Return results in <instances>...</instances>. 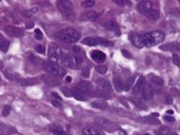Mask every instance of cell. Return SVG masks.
Returning <instances> with one entry per match:
<instances>
[{"instance_id": "6da1fadb", "label": "cell", "mask_w": 180, "mask_h": 135, "mask_svg": "<svg viewBox=\"0 0 180 135\" xmlns=\"http://www.w3.org/2000/svg\"><path fill=\"white\" fill-rule=\"evenodd\" d=\"M56 39L67 43H75L80 39V34L74 29H63L55 34Z\"/></svg>"}, {"instance_id": "7a4b0ae2", "label": "cell", "mask_w": 180, "mask_h": 135, "mask_svg": "<svg viewBox=\"0 0 180 135\" xmlns=\"http://www.w3.org/2000/svg\"><path fill=\"white\" fill-rule=\"evenodd\" d=\"M57 8H58L60 13L67 19L75 20L76 15H75L73 3L71 1H69V0H59V1H57Z\"/></svg>"}, {"instance_id": "3957f363", "label": "cell", "mask_w": 180, "mask_h": 135, "mask_svg": "<svg viewBox=\"0 0 180 135\" xmlns=\"http://www.w3.org/2000/svg\"><path fill=\"white\" fill-rule=\"evenodd\" d=\"M164 34L160 31H153L143 35L144 47H154L164 40Z\"/></svg>"}, {"instance_id": "277c9868", "label": "cell", "mask_w": 180, "mask_h": 135, "mask_svg": "<svg viewBox=\"0 0 180 135\" xmlns=\"http://www.w3.org/2000/svg\"><path fill=\"white\" fill-rule=\"evenodd\" d=\"M43 68L46 72L51 73L52 75L56 76V77H63L67 74V70L65 69L58 65L57 63H51V61H45L43 63Z\"/></svg>"}, {"instance_id": "5b68a950", "label": "cell", "mask_w": 180, "mask_h": 135, "mask_svg": "<svg viewBox=\"0 0 180 135\" xmlns=\"http://www.w3.org/2000/svg\"><path fill=\"white\" fill-rule=\"evenodd\" d=\"M63 50L61 48H59L56 44H51L49 47V59L51 63H60L62 57V54H63Z\"/></svg>"}, {"instance_id": "8992f818", "label": "cell", "mask_w": 180, "mask_h": 135, "mask_svg": "<svg viewBox=\"0 0 180 135\" xmlns=\"http://www.w3.org/2000/svg\"><path fill=\"white\" fill-rule=\"evenodd\" d=\"M95 124L106 131H113L114 130L113 128H116L115 126H114L113 122H110L108 119L103 118V117H97V118L95 119Z\"/></svg>"}, {"instance_id": "52a82bcc", "label": "cell", "mask_w": 180, "mask_h": 135, "mask_svg": "<svg viewBox=\"0 0 180 135\" xmlns=\"http://www.w3.org/2000/svg\"><path fill=\"white\" fill-rule=\"evenodd\" d=\"M60 63H61L62 67L64 68H76L74 59H73V55L69 54L67 52H63V54H62Z\"/></svg>"}, {"instance_id": "ba28073f", "label": "cell", "mask_w": 180, "mask_h": 135, "mask_svg": "<svg viewBox=\"0 0 180 135\" xmlns=\"http://www.w3.org/2000/svg\"><path fill=\"white\" fill-rule=\"evenodd\" d=\"M78 88L85 94V95H91V94H94V89H93V85L89 81H79L78 83Z\"/></svg>"}, {"instance_id": "9c48e42d", "label": "cell", "mask_w": 180, "mask_h": 135, "mask_svg": "<svg viewBox=\"0 0 180 135\" xmlns=\"http://www.w3.org/2000/svg\"><path fill=\"white\" fill-rule=\"evenodd\" d=\"M130 40L132 43L134 44L136 48H143L144 47V41H143V35L140 34H131L130 35Z\"/></svg>"}, {"instance_id": "30bf717a", "label": "cell", "mask_w": 180, "mask_h": 135, "mask_svg": "<svg viewBox=\"0 0 180 135\" xmlns=\"http://www.w3.org/2000/svg\"><path fill=\"white\" fill-rule=\"evenodd\" d=\"M4 32L11 37H21V36H23V31H22V30H20L19 28H16V26H5Z\"/></svg>"}, {"instance_id": "8fae6325", "label": "cell", "mask_w": 180, "mask_h": 135, "mask_svg": "<svg viewBox=\"0 0 180 135\" xmlns=\"http://www.w3.org/2000/svg\"><path fill=\"white\" fill-rule=\"evenodd\" d=\"M97 19V13L94 11H85L80 15L81 21H94Z\"/></svg>"}, {"instance_id": "7c38bea8", "label": "cell", "mask_w": 180, "mask_h": 135, "mask_svg": "<svg viewBox=\"0 0 180 135\" xmlns=\"http://www.w3.org/2000/svg\"><path fill=\"white\" fill-rule=\"evenodd\" d=\"M96 83H97V87L100 90H102L103 92H110L111 91V83L108 82V80H106V79H103V78H99V79H97L96 80Z\"/></svg>"}, {"instance_id": "4fadbf2b", "label": "cell", "mask_w": 180, "mask_h": 135, "mask_svg": "<svg viewBox=\"0 0 180 135\" xmlns=\"http://www.w3.org/2000/svg\"><path fill=\"white\" fill-rule=\"evenodd\" d=\"M143 15L147 17V18L151 19V20H156V19L159 18V11L157 10V9H155V8H150L147 11H145L143 13Z\"/></svg>"}, {"instance_id": "5bb4252c", "label": "cell", "mask_w": 180, "mask_h": 135, "mask_svg": "<svg viewBox=\"0 0 180 135\" xmlns=\"http://www.w3.org/2000/svg\"><path fill=\"white\" fill-rule=\"evenodd\" d=\"M91 56H92L93 60H94L95 63H104V61H106V54H104V53H102V52H100V51H93L92 55H91Z\"/></svg>"}, {"instance_id": "9a60e30c", "label": "cell", "mask_w": 180, "mask_h": 135, "mask_svg": "<svg viewBox=\"0 0 180 135\" xmlns=\"http://www.w3.org/2000/svg\"><path fill=\"white\" fill-rule=\"evenodd\" d=\"M72 96L74 98H76L77 100H80V101H85L86 100V96H85V94L83 93L81 90H80L78 87H75V88L72 89Z\"/></svg>"}, {"instance_id": "2e32d148", "label": "cell", "mask_w": 180, "mask_h": 135, "mask_svg": "<svg viewBox=\"0 0 180 135\" xmlns=\"http://www.w3.org/2000/svg\"><path fill=\"white\" fill-rule=\"evenodd\" d=\"M106 28L108 30V31H112L114 33L117 34V36H120V28H119L118 23H116L115 21H108L106 23Z\"/></svg>"}, {"instance_id": "e0dca14e", "label": "cell", "mask_w": 180, "mask_h": 135, "mask_svg": "<svg viewBox=\"0 0 180 135\" xmlns=\"http://www.w3.org/2000/svg\"><path fill=\"white\" fill-rule=\"evenodd\" d=\"M144 86H145V79H144V77H139L138 80H137V82L135 83V86L133 87V92H134L135 94L137 93H140V92L142 91V89L144 88Z\"/></svg>"}, {"instance_id": "ac0fdd59", "label": "cell", "mask_w": 180, "mask_h": 135, "mask_svg": "<svg viewBox=\"0 0 180 135\" xmlns=\"http://www.w3.org/2000/svg\"><path fill=\"white\" fill-rule=\"evenodd\" d=\"M82 134L83 135H106L101 130L96 129V128H93V127L84 128L82 130Z\"/></svg>"}, {"instance_id": "d6986e66", "label": "cell", "mask_w": 180, "mask_h": 135, "mask_svg": "<svg viewBox=\"0 0 180 135\" xmlns=\"http://www.w3.org/2000/svg\"><path fill=\"white\" fill-rule=\"evenodd\" d=\"M153 94H154V92H153L151 87L144 86V88L142 89V91H141V96L144 100H150V99L153 97Z\"/></svg>"}, {"instance_id": "ffe728a7", "label": "cell", "mask_w": 180, "mask_h": 135, "mask_svg": "<svg viewBox=\"0 0 180 135\" xmlns=\"http://www.w3.org/2000/svg\"><path fill=\"white\" fill-rule=\"evenodd\" d=\"M150 8H152V3L150 2V1H141V2L138 3V5H137V10L142 14H143L145 11L149 10Z\"/></svg>"}, {"instance_id": "44dd1931", "label": "cell", "mask_w": 180, "mask_h": 135, "mask_svg": "<svg viewBox=\"0 0 180 135\" xmlns=\"http://www.w3.org/2000/svg\"><path fill=\"white\" fill-rule=\"evenodd\" d=\"M82 43L89 47H93V45H97L98 44V37H86L82 40Z\"/></svg>"}, {"instance_id": "7402d4cb", "label": "cell", "mask_w": 180, "mask_h": 135, "mask_svg": "<svg viewBox=\"0 0 180 135\" xmlns=\"http://www.w3.org/2000/svg\"><path fill=\"white\" fill-rule=\"evenodd\" d=\"M92 107L99 110H106L108 108V102H106L104 100H96L92 102Z\"/></svg>"}, {"instance_id": "603a6c76", "label": "cell", "mask_w": 180, "mask_h": 135, "mask_svg": "<svg viewBox=\"0 0 180 135\" xmlns=\"http://www.w3.org/2000/svg\"><path fill=\"white\" fill-rule=\"evenodd\" d=\"M9 47H10V42L0 34V49H1V51L2 52H6L9 50Z\"/></svg>"}, {"instance_id": "cb8c5ba5", "label": "cell", "mask_w": 180, "mask_h": 135, "mask_svg": "<svg viewBox=\"0 0 180 135\" xmlns=\"http://www.w3.org/2000/svg\"><path fill=\"white\" fill-rule=\"evenodd\" d=\"M51 132L54 135H71L69 133H67V131L63 130V129L60 127H52Z\"/></svg>"}, {"instance_id": "d4e9b609", "label": "cell", "mask_w": 180, "mask_h": 135, "mask_svg": "<svg viewBox=\"0 0 180 135\" xmlns=\"http://www.w3.org/2000/svg\"><path fill=\"white\" fill-rule=\"evenodd\" d=\"M114 86H115V89L117 90L118 92H121L123 91V82H122V80H121L120 78L116 77L114 78Z\"/></svg>"}, {"instance_id": "484cf974", "label": "cell", "mask_w": 180, "mask_h": 135, "mask_svg": "<svg viewBox=\"0 0 180 135\" xmlns=\"http://www.w3.org/2000/svg\"><path fill=\"white\" fill-rule=\"evenodd\" d=\"M134 81H135V77H134V76L130 77L129 79L126 80V82L124 83V86H123V90H124V91H129V90H131V88H133V87H134Z\"/></svg>"}, {"instance_id": "4316f807", "label": "cell", "mask_w": 180, "mask_h": 135, "mask_svg": "<svg viewBox=\"0 0 180 135\" xmlns=\"http://www.w3.org/2000/svg\"><path fill=\"white\" fill-rule=\"evenodd\" d=\"M162 50H172V51H177L180 52V43H171L169 45H163L161 47Z\"/></svg>"}, {"instance_id": "83f0119b", "label": "cell", "mask_w": 180, "mask_h": 135, "mask_svg": "<svg viewBox=\"0 0 180 135\" xmlns=\"http://www.w3.org/2000/svg\"><path fill=\"white\" fill-rule=\"evenodd\" d=\"M73 59H74V63L76 65V67H78V65L83 63V56L81 55V53L80 54H75L74 53L73 54Z\"/></svg>"}, {"instance_id": "f1b7e54d", "label": "cell", "mask_w": 180, "mask_h": 135, "mask_svg": "<svg viewBox=\"0 0 180 135\" xmlns=\"http://www.w3.org/2000/svg\"><path fill=\"white\" fill-rule=\"evenodd\" d=\"M98 44H100V45H103V47H113L114 43L108 39H104V38H100V37H98Z\"/></svg>"}, {"instance_id": "f546056e", "label": "cell", "mask_w": 180, "mask_h": 135, "mask_svg": "<svg viewBox=\"0 0 180 135\" xmlns=\"http://www.w3.org/2000/svg\"><path fill=\"white\" fill-rule=\"evenodd\" d=\"M156 135H171L170 128H167V127L160 128V129H158L156 131Z\"/></svg>"}, {"instance_id": "4dcf8cb0", "label": "cell", "mask_w": 180, "mask_h": 135, "mask_svg": "<svg viewBox=\"0 0 180 135\" xmlns=\"http://www.w3.org/2000/svg\"><path fill=\"white\" fill-rule=\"evenodd\" d=\"M151 81H152L153 83H155L156 86H163V79H162L161 77H159V76H152L151 77Z\"/></svg>"}, {"instance_id": "1f68e13d", "label": "cell", "mask_w": 180, "mask_h": 135, "mask_svg": "<svg viewBox=\"0 0 180 135\" xmlns=\"http://www.w3.org/2000/svg\"><path fill=\"white\" fill-rule=\"evenodd\" d=\"M95 5V1L94 0H84L81 2V6L84 9H89V8H92Z\"/></svg>"}, {"instance_id": "d6a6232c", "label": "cell", "mask_w": 180, "mask_h": 135, "mask_svg": "<svg viewBox=\"0 0 180 135\" xmlns=\"http://www.w3.org/2000/svg\"><path fill=\"white\" fill-rule=\"evenodd\" d=\"M144 122H147V124H152V125H159V120L156 119V118H152V117H145Z\"/></svg>"}, {"instance_id": "836d02e7", "label": "cell", "mask_w": 180, "mask_h": 135, "mask_svg": "<svg viewBox=\"0 0 180 135\" xmlns=\"http://www.w3.org/2000/svg\"><path fill=\"white\" fill-rule=\"evenodd\" d=\"M95 69H96V72L100 73V74H106V71H108V68L104 67V65H97Z\"/></svg>"}, {"instance_id": "e575fe53", "label": "cell", "mask_w": 180, "mask_h": 135, "mask_svg": "<svg viewBox=\"0 0 180 135\" xmlns=\"http://www.w3.org/2000/svg\"><path fill=\"white\" fill-rule=\"evenodd\" d=\"M173 63L180 68V56L178 54H173Z\"/></svg>"}, {"instance_id": "d590c367", "label": "cell", "mask_w": 180, "mask_h": 135, "mask_svg": "<svg viewBox=\"0 0 180 135\" xmlns=\"http://www.w3.org/2000/svg\"><path fill=\"white\" fill-rule=\"evenodd\" d=\"M114 2L117 5H120V6H125V5L130 4V2L128 0H114Z\"/></svg>"}, {"instance_id": "8d00e7d4", "label": "cell", "mask_w": 180, "mask_h": 135, "mask_svg": "<svg viewBox=\"0 0 180 135\" xmlns=\"http://www.w3.org/2000/svg\"><path fill=\"white\" fill-rule=\"evenodd\" d=\"M81 76H82V77H89V76H90V68L85 67L84 69H82V71H81Z\"/></svg>"}, {"instance_id": "74e56055", "label": "cell", "mask_w": 180, "mask_h": 135, "mask_svg": "<svg viewBox=\"0 0 180 135\" xmlns=\"http://www.w3.org/2000/svg\"><path fill=\"white\" fill-rule=\"evenodd\" d=\"M42 37H43V34H42V32L40 31L39 29L35 30V38L38 39V40H41Z\"/></svg>"}, {"instance_id": "f35d334b", "label": "cell", "mask_w": 180, "mask_h": 135, "mask_svg": "<svg viewBox=\"0 0 180 135\" xmlns=\"http://www.w3.org/2000/svg\"><path fill=\"white\" fill-rule=\"evenodd\" d=\"M37 80H32V79H26V80H22L21 81V85L23 86H31L33 83H36Z\"/></svg>"}, {"instance_id": "ab89813d", "label": "cell", "mask_w": 180, "mask_h": 135, "mask_svg": "<svg viewBox=\"0 0 180 135\" xmlns=\"http://www.w3.org/2000/svg\"><path fill=\"white\" fill-rule=\"evenodd\" d=\"M61 92L64 93V95L67 97H72V91H69L67 88H61Z\"/></svg>"}, {"instance_id": "60d3db41", "label": "cell", "mask_w": 180, "mask_h": 135, "mask_svg": "<svg viewBox=\"0 0 180 135\" xmlns=\"http://www.w3.org/2000/svg\"><path fill=\"white\" fill-rule=\"evenodd\" d=\"M10 112H11V107L10 106H5L4 108H3L2 115H3V116H8V115L10 114Z\"/></svg>"}, {"instance_id": "b9f144b4", "label": "cell", "mask_w": 180, "mask_h": 135, "mask_svg": "<svg viewBox=\"0 0 180 135\" xmlns=\"http://www.w3.org/2000/svg\"><path fill=\"white\" fill-rule=\"evenodd\" d=\"M36 52H38V53H40V54H44L45 53V48L43 47V45H37L36 47Z\"/></svg>"}, {"instance_id": "7bdbcfd3", "label": "cell", "mask_w": 180, "mask_h": 135, "mask_svg": "<svg viewBox=\"0 0 180 135\" xmlns=\"http://www.w3.org/2000/svg\"><path fill=\"white\" fill-rule=\"evenodd\" d=\"M121 53H122V55H123L124 57L132 58V55H131V53H130L129 51H126V50H121Z\"/></svg>"}, {"instance_id": "ee69618b", "label": "cell", "mask_w": 180, "mask_h": 135, "mask_svg": "<svg viewBox=\"0 0 180 135\" xmlns=\"http://www.w3.org/2000/svg\"><path fill=\"white\" fill-rule=\"evenodd\" d=\"M134 102H135V104L138 107V108H140V109H147V107L144 106V104H140V101L137 100V99H134Z\"/></svg>"}, {"instance_id": "f6af8a7d", "label": "cell", "mask_w": 180, "mask_h": 135, "mask_svg": "<svg viewBox=\"0 0 180 135\" xmlns=\"http://www.w3.org/2000/svg\"><path fill=\"white\" fill-rule=\"evenodd\" d=\"M73 52H74L75 54H80V53H81V49H80L79 47H77V45H74V47H73Z\"/></svg>"}, {"instance_id": "bcb514c9", "label": "cell", "mask_w": 180, "mask_h": 135, "mask_svg": "<svg viewBox=\"0 0 180 135\" xmlns=\"http://www.w3.org/2000/svg\"><path fill=\"white\" fill-rule=\"evenodd\" d=\"M164 119H165V122H175V118H174V117H172V116H167V115L164 116Z\"/></svg>"}, {"instance_id": "7dc6e473", "label": "cell", "mask_w": 180, "mask_h": 135, "mask_svg": "<svg viewBox=\"0 0 180 135\" xmlns=\"http://www.w3.org/2000/svg\"><path fill=\"white\" fill-rule=\"evenodd\" d=\"M33 26H34L33 21H28V23H26V29H31V28H33Z\"/></svg>"}, {"instance_id": "c3c4849f", "label": "cell", "mask_w": 180, "mask_h": 135, "mask_svg": "<svg viewBox=\"0 0 180 135\" xmlns=\"http://www.w3.org/2000/svg\"><path fill=\"white\" fill-rule=\"evenodd\" d=\"M165 101H167V104H172V101H173V98L171 96H167V99H165Z\"/></svg>"}, {"instance_id": "681fc988", "label": "cell", "mask_w": 180, "mask_h": 135, "mask_svg": "<svg viewBox=\"0 0 180 135\" xmlns=\"http://www.w3.org/2000/svg\"><path fill=\"white\" fill-rule=\"evenodd\" d=\"M52 104H54L55 107H60V106H61V104H60V102H58L57 100H53V101H52Z\"/></svg>"}, {"instance_id": "f907efd6", "label": "cell", "mask_w": 180, "mask_h": 135, "mask_svg": "<svg viewBox=\"0 0 180 135\" xmlns=\"http://www.w3.org/2000/svg\"><path fill=\"white\" fill-rule=\"evenodd\" d=\"M65 81H67V82H71V81H72V77H71V76L65 77Z\"/></svg>"}, {"instance_id": "816d5d0a", "label": "cell", "mask_w": 180, "mask_h": 135, "mask_svg": "<svg viewBox=\"0 0 180 135\" xmlns=\"http://www.w3.org/2000/svg\"><path fill=\"white\" fill-rule=\"evenodd\" d=\"M52 95L55 97V98H57V99H59L60 100V97H59V95H57V93H52Z\"/></svg>"}, {"instance_id": "f5cc1de1", "label": "cell", "mask_w": 180, "mask_h": 135, "mask_svg": "<svg viewBox=\"0 0 180 135\" xmlns=\"http://www.w3.org/2000/svg\"><path fill=\"white\" fill-rule=\"evenodd\" d=\"M167 114H169V115H172L173 113H174V111H173V110H167Z\"/></svg>"}, {"instance_id": "db71d44e", "label": "cell", "mask_w": 180, "mask_h": 135, "mask_svg": "<svg viewBox=\"0 0 180 135\" xmlns=\"http://www.w3.org/2000/svg\"><path fill=\"white\" fill-rule=\"evenodd\" d=\"M119 133H120V135H128L125 132H123L122 130H119Z\"/></svg>"}, {"instance_id": "11a10c76", "label": "cell", "mask_w": 180, "mask_h": 135, "mask_svg": "<svg viewBox=\"0 0 180 135\" xmlns=\"http://www.w3.org/2000/svg\"><path fill=\"white\" fill-rule=\"evenodd\" d=\"M2 134V126H1V124H0V135Z\"/></svg>"}, {"instance_id": "9f6ffc18", "label": "cell", "mask_w": 180, "mask_h": 135, "mask_svg": "<svg viewBox=\"0 0 180 135\" xmlns=\"http://www.w3.org/2000/svg\"><path fill=\"white\" fill-rule=\"evenodd\" d=\"M149 63H151V59H150V58H147V65H149Z\"/></svg>"}, {"instance_id": "6f0895ef", "label": "cell", "mask_w": 180, "mask_h": 135, "mask_svg": "<svg viewBox=\"0 0 180 135\" xmlns=\"http://www.w3.org/2000/svg\"><path fill=\"white\" fill-rule=\"evenodd\" d=\"M171 135H178L177 133H173V134H171Z\"/></svg>"}, {"instance_id": "680465c9", "label": "cell", "mask_w": 180, "mask_h": 135, "mask_svg": "<svg viewBox=\"0 0 180 135\" xmlns=\"http://www.w3.org/2000/svg\"><path fill=\"white\" fill-rule=\"evenodd\" d=\"M144 135H150V134H147H147H144Z\"/></svg>"}]
</instances>
